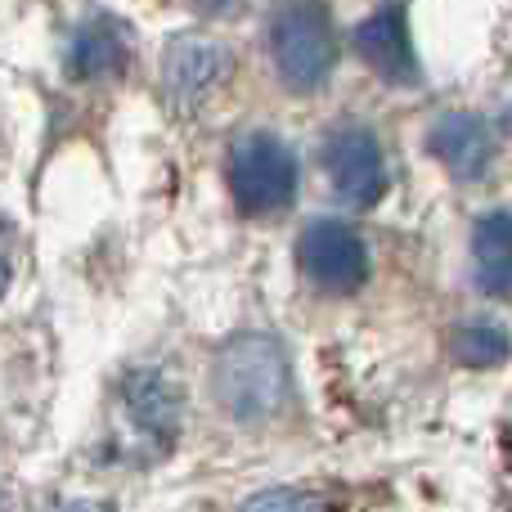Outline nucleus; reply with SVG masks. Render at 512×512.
I'll list each match as a JSON object with an SVG mask.
<instances>
[{"mask_svg":"<svg viewBox=\"0 0 512 512\" xmlns=\"http://www.w3.org/2000/svg\"><path fill=\"white\" fill-rule=\"evenodd\" d=\"M180 436V391L162 369L122 373L108 423V454L122 463H158Z\"/></svg>","mask_w":512,"mask_h":512,"instance_id":"f257e3e1","label":"nucleus"},{"mask_svg":"<svg viewBox=\"0 0 512 512\" xmlns=\"http://www.w3.org/2000/svg\"><path fill=\"white\" fill-rule=\"evenodd\" d=\"M212 391L221 409L239 423H265L288 405V360H283L279 342L261 333L234 337L212 364Z\"/></svg>","mask_w":512,"mask_h":512,"instance_id":"f03ea898","label":"nucleus"},{"mask_svg":"<svg viewBox=\"0 0 512 512\" xmlns=\"http://www.w3.org/2000/svg\"><path fill=\"white\" fill-rule=\"evenodd\" d=\"M270 54L292 90H319L337 63L333 18L315 0H288L270 18Z\"/></svg>","mask_w":512,"mask_h":512,"instance_id":"7ed1b4c3","label":"nucleus"},{"mask_svg":"<svg viewBox=\"0 0 512 512\" xmlns=\"http://www.w3.org/2000/svg\"><path fill=\"white\" fill-rule=\"evenodd\" d=\"M230 189L239 212L270 216L283 212L297 194V158L270 131H252L230 149Z\"/></svg>","mask_w":512,"mask_h":512,"instance_id":"20e7f679","label":"nucleus"},{"mask_svg":"<svg viewBox=\"0 0 512 512\" xmlns=\"http://www.w3.org/2000/svg\"><path fill=\"white\" fill-rule=\"evenodd\" d=\"M297 261L301 274L319 292H333V297H346L369 279V248L342 221H310L297 243Z\"/></svg>","mask_w":512,"mask_h":512,"instance_id":"39448f33","label":"nucleus"},{"mask_svg":"<svg viewBox=\"0 0 512 512\" xmlns=\"http://www.w3.org/2000/svg\"><path fill=\"white\" fill-rule=\"evenodd\" d=\"M324 171L333 180V189L355 207H369L387 189V158L382 144L373 140V131L364 126H337L324 140Z\"/></svg>","mask_w":512,"mask_h":512,"instance_id":"423d86ee","label":"nucleus"},{"mask_svg":"<svg viewBox=\"0 0 512 512\" xmlns=\"http://www.w3.org/2000/svg\"><path fill=\"white\" fill-rule=\"evenodd\" d=\"M230 72V54L225 45L207 41V36H176L167 45V63H162V90L176 113H194Z\"/></svg>","mask_w":512,"mask_h":512,"instance_id":"0eeeda50","label":"nucleus"},{"mask_svg":"<svg viewBox=\"0 0 512 512\" xmlns=\"http://www.w3.org/2000/svg\"><path fill=\"white\" fill-rule=\"evenodd\" d=\"M355 50L364 54L378 77L396 81V86H414L418 81V59H414V41H409V23H405V0H391L378 14H369L355 27Z\"/></svg>","mask_w":512,"mask_h":512,"instance_id":"6e6552de","label":"nucleus"},{"mask_svg":"<svg viewBox=\"0 0 512 512\" xmlns=\"http://www.w3.org/2000/svg\"><path fill=\"white\" fill-rule=\"evenodd\" d=\"M427 149L454 176L477 180L490 167V158H495V135H490L486 117H477V113H445V117H436L432 135H427Z\"/></svg>","mask_w":512,"mask_h":512,"instance_id":"1a4fd4ad","label":"nucleus"},{"mask_svg":"<svg viewBox=\"0 0 512 512\" xmlns=\"http://www.w3.org/2000/svg\"><path fill=\"white\" fill-rule=\"evenodd\" d=\"M131 63V36L117 18H86V23L72 32L68 45V72L72 81H108L117 72H126Z\"/></svg>","mask_w":512,"mask_h":512,"instance_id":"9d476101","label":"nucleus"},{"mask_svg":"<svg viewBox=\"0 0 512 512\" xmlns=\"http://www.w3.org/2000/svg\"><path fill=\"white\" fill-rule=\"evenodd\" d=\"M472 274L486 297H512V212H490L472 230Z\"/></svg>","mask_w":512,"mask_h":512,"instance_id":"9b49d317","label":"nucleus"},{"mask_svg":"<svg viewBox=\"0 0 512 512\" xmlns=\"http://www.w3.org/2000/svg\"><path fill=\"white\" fill-rule=\"evenodd\" d=\"M454 360L468 369H490L508 360V333L495 324H468L454 333Z\"/></svg>","mask_w":512,"mask_h":512,"instance_id":"f8f14e48","label":"nucleus"},{"mask_svg":"<svg viewBox=\"0 0 512 512\" xmlns=\"http://www.w3.org/2000/svg\"><path fill=\"white\" fill-rule=\"evenodd\" d=\"M243 512H324V504L306 490H265V495L248 499Z\"/></svg>","mask_w":512,"mask_h":512,"instance_id":"ddd939ff","label":"nucleus"},{"mask_svg":"<svg viewBox=\"0 0 512 512\" xmlns=\"http://www.w3.org/2000/svg\"><path fill=\"white\" fill-rule=\"evenodd\" d=\"M9 274H14V234L0 221V292L9 288Z\"/></svg>","mask_w":512,"mask_h":512,"instance_id":"4468645a","label":"nucleus"},{"mask_svg":"<svg viewBox=\"0 0 512 512\" xmlns=\"http://www.w3.org/2000/svg\"><path fill=\"white\" fill-rule=\"evenodd\" d=\"M41 512H113V508L99 504V499H59V504H50Z\"/></svg>","mask_w":512,"mask_h":512,"instance_id":"2eb2a0df","label":"nucleus"},{"mask_svg":"<svg viewBox=\"0 0 512 512\" xmlns=\"http://www.w3.org/2000/svg\"><path fill=\"white\" fill-rule=\"evenodd\" d=\"M189 5H194L198 14H225V9H230L234 0H189Z\"/></svg>","mask_w":512,"mask_h":512,"instance_id":"dca6fc26","label":"nucleus"},{"mask_svg":"<svg viewBox=\"0 0 512 512\" xmlns=\"http://www.w3.org/2000/svg\"><path fill=\"white\" fill-rule=\"evenodd\" d=\"M508 131H512V108H508Z\"/></svg>","mask_w":512,"mask_h":512,"instance_id":"f3484780","label":"nucleus"}]
</instances>
